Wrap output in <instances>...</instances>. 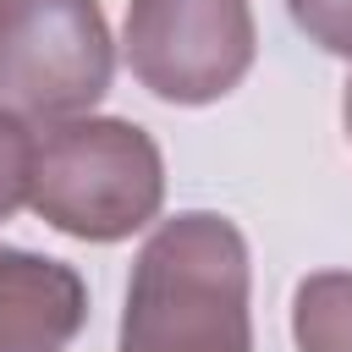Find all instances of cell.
I'll return each mask as SVG.
<instances>
[{"instance_id": "6", "label": "cell", "mask_w": 352, "mask_h": 352, "mask_svg": "<svg viewBox=\"0 0 352 352\" xmlns=\"http://www.w3.org/2000/svg\"><path fill=\"white\" fill-rule=\"evenodd\" d=\"M297 352H352V270H319L292 297Z\"/></svg>"}, {"instance_id": "7", "label": "cell", "mask_w": 352, "mask_h": 352, "mask_svg": "<svg viewBox=\"0 0 352 352\" xmlns=\"http://www.w3.org/2000/svg\"><path fill=\"white\" fill-rule=\"evenodd\" d=\"M33 192V126L0 110V220H11Z\"/></svg>"}, {"instance_id": "1", "label": "cell", "mask_w": 352, "mask_h": 352, "mask_svg": "<svg viewBox=\"0 0 352 352\" xmlns=\"http://www.w3.org/2000/svg\"><path fill=\"white\" fill-rule=\"evenodd\" d=\"M253 264L226 214L187 209L138 248L121 352H253Z\"/></svg>"}, {"instance_id": "3", "label": "cell", "mask_w": 352, "mask_h": 352, "mask_svg": "<svg viewBox=\"0 0 352 352\" xmlns=\"http://www.w3.org/2000/svg\"><path fill=\"white\" fill-rule=\"evenodd\" d=\"M116 44L99 0H0V110L50 126L110 94Z\"/></svg>"}, {"instance_id": "8", "label": "cell", "mask_w": 352, "mask_h": 352, "mask_svg": "<svg viewBox=\"0 0 352 352\" xmlns=\"http://www.w3.org/2000/svg\"><path fill=\"white\" fill-rule=\"evenodd\" d=\"M286 11L319 50L352 60V0H286Z\"/></svg>"}, {"instance_id": "2", "label": "cell", "mask_w": 352, "mask_h": 352, "mask_svg": "<svg viewBox=\"0 0 352 352\" xmlns=\"http://www.w3.org/2000/svg\"><path fill=\"white\" fill-rule=\"evenodd\" d=\"M33 214L77 242H121L165 204L160 143L121 116H66L33 132Z\"/></svg>"}, {"instance_id": "9", "label": "cell", "mask_w": 352, "mask_h": 352, "mask_svg": "<svg viewBox=\"0 0 352 352\" xmlns=\"http://www.w3.org/2000/svg\"><path fill=\"white\" fill-rule=\"evenodd\" d=\"M341 121H346V138H352V77H346V94H341Z\"/></svg>"}, {"instance_id": "4", "label": "cell", "mask_w": 352, "mask_h": 352, "mask_svg": "<svg viewBox=\"0 0 352 352\" xmlns=\"http://www.w3.org/2000/svg\"><path fill=\"white\" fill-rule=\"evenodd\" d=\"M121 50L154 99L214 104L248 77L258 28L248 0H126Z\"/></svg>"}, {"instance_id": "5", "label": "cell", "mask_w": 352, "mask_h": 352, "mask_svg": "<svg viewBox=\"0 0 352 352\" xmlns=\"http://www.w3.org/2000/svg\"><path fill=\"white\" fill-rule=\"evenodd\" d=\"M82 324V275L60 258L0 242V352H66Z\"/></svg>"}]
</instances>
